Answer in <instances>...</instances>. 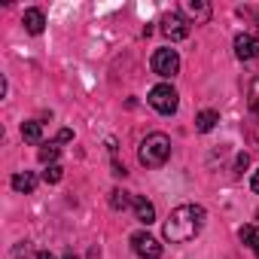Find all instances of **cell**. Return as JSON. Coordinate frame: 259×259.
<instances>
[{"label": "cell", "instance_id": "6da1fadb", "mask_svg": "<svg viewBox=\"0 0 259 259\" xmlns=\"http://www.w3.org/2000/svg\"><path fill=\"white\" fill-rule=\"evenodd\" d=\"M204 220H207V213L201 204H180L171 210V217L165 223V238L171 244H186L204 229Z\"/></svg>", "mask_w": 259, "mask_h": 259}, {"label": "cell", "instance_id": "7a4b0ae2", "mask_svg": "<svg viewBox=\"0 0 259 259\" xmlns=\"http://www.w3.org/2000/svg\"><path fill=\"white\" fill-rule=\"evenodd\" d=\"M138 159L144 168H162L168 159H171V138L162 135V132H153L141 141V150H138Z\"/></svg>", "mask_w": 259, "mask_h": 259}, {"label": "cell", "instance_id": "3957f363", "mask_svg": "<svg viewBox=\"0 0 259 259\" xmlns=\"http://www.w3.org/2000/svg\"><path fill=\"white\" fill-rule=\"evenodd\" d=\"M150 107L156 110V113H162V116H171V113H177V104H180V98H177V92L171 89V85H156V89H150Z\"/></svg>", "mask_w": 259, "mask_h": 259}, {"label": "cell", "instance_id": "277c9868", "mask_svg": "<svg viewBox=\"0 0 259 259\" xmlns=\"http://www.w3.org/2000/svg\"><path fill=\"white\" fill-rule=\"evenodd\" d=\"M153 73H159V76H174L177 70H180V55L174 52V49H156L153 52Z\"/></svg>", "mask_w": 259, "mask_h": 259}, {"label": "cell", "instance_id": "5b68a950", "mask_svg": "<svg viewBox=\"0 0 259 259\" xmlns=\"http://www.w3.org/2000/svg\"><path fill=\"white\" fill-rule=\"evenodd\" d=\"M132 247L141 259H162V244L150 235V232H135L132 235Z\"/></svg>", "mask_w": 259, "mask_h": 259}, {"label": "cell", "instance_id": "8992f818", "mask_svg": "<svg viewBox=\"0 0 259 259\" xmlns=\"http://www.w3.org/2000/svg\"><path fill=\"white\" fill-rule=\"evenodd\" d=\"M162 34H165L171 43L186 40V37H189V22H186L180 13H168V16L162 19Z\"/></svg>", "mask_w": 259, "mask_h": 259}, {"label": "cell", "instance_id": "52a82bcc", "mask_svg": "<svg viewBox=\"0 0 259 259\" xmlns=\"http://www.w3.org/2000/svg\"><path fill=\"white\" fill-rule=\"evenodd\" d=\"M235 55H238L241 61H253V58L259 55V37H253V34H238V37H235Z\"/></svg>", "mask_w": 259, "mask_h": 259}, {"label": "cell", "instance_id": "ba28073f", "mask_svg": "<svg viewBox=\"0 0 259 259\" xmlns=\"http://www.w3.org/2000/svg\"><path fill=\"white\" fill-rule=\"evenodd\" d=\"M183 10H186L189 19H195V25H204V22H210V16H213L210 4H204V0H186Z\"/></svg>", "mask_w": 259, "mask_h": 259}, {"label": "cell", "instance_id": "9c48e42d", "mask_svg": "<svg viewBox=\"0 0 259 259\" xmlns=\"http://www.w3.org/2000/svg\"><path fill=\"white\" fill-rule=\"evenodd\" d=\"M132 204H135V213H138V220H141L144 226L156 223V207H153V201H147L144 195H135V198H132Z\"/></svg>", "mask_w": 259, "mask_h": 259}, {"label": "cell", "instance_id": "30bf717a", "mask_svg": "<svg viewBox=\"0 0 259 259\" xmlns=\"http://www.w3.org/2000/svg\"><path fill=\"white\" fill-rule=\"evenodd\" d=\"M22 25H25V31H28V34H43L46 19H43V13H40V10H25Z\"/></svg>", "mask_w": 259, "mask_h": 259}, {"label": "cell", "instance_id": "8fae6325", "mask_svg": "<svg viewBox=\"0 0 259 259\" xmlns=\"http://www.w3.org/2000/svg\"><path fill=\"white\" fill-rule=\"evenodd\" d=\"M217 122H220V113H217V110H201V113L195 116V132L207 135V132H213Z\"/></svg>", "mask_w": 259, "mask_h": 259}, {"label": "cell", "instance_id": "7c38bea8", "mask_svg": "<svg viewBox=\"0 0 259 259\" xmlns=\"http://www.w3.org/2000/svg\"><path fill=\"white\" fill-rule=\"evenodd\" d=\"M22 138L28 144H43V125L40 122H22Z\"/></svg>", "mask_w": 259, "mask_h": 259}, {"label": "cell", "instance_id": "4fadbf2b", "mask_svg": "<svg viewBox=\"0 0 259 259\" xmlns=\"http://www.w3.org/2000/svg\"><path fill=\"white\" fill-rule=\"evenodd\" d=\"M34 186H37V177H34L31 171L13 177V189H16V192H34Z\"/></svg>", "mask_w": 259, "mask_h": 259}, {"label": "cell", "instance_id": "5bb4252c", "mask_svg": "<svg viewBox=\"0 0 259 259\" xmlns=\"http://www.w3.org/2000/svg\"><path fill=\"white\" fill-rule=\"evenodd\" d=\"M241 241L259 256V226H244V229H241Z\"/></svg>", "mask_w": 259, "mask_h": 259}, {"label": "cell", "instance_id": "9a60e30c", "mask_svg": "<svg viewBox=\"0 0 259 259\" xmlns=\"http://www.w3.org/2000/svg\"><path fill=\"white\" fill-rule=\"evenodd\" d=\"M247 104H250V110L259 116V76H253V79H250V89H247Z\"/></svg>", "mask_w": 259, "mask_h": 259}, {"label": "cell", "instance_id": "2e32d148", "mask_svg": "<svg viewBox=\"0 0 259 259\" xmlns=\"http://www.w3.org/2000/svg\"><path fill=\"white\" fill-rule=\"evenodd\" d=\"M128 204H132L128 192H122V189H113V192H110V207H113V210H125Z\"/></svg>", "mask_w": 259, "mask_h": 259}, {"label": "cell", "instance_id": "e0dca14e", "mask_svg": "<svg viewBox=\"0 0 259 259\" xmlns=\"http://www.w3.org/2000/svg\"><path fill=\"white\" fill-rule=\"evenodd\" d=\"M55 159H58V147H40V162L43 165H55Z\"/></svg>", "mask_w": 259, "mask_h": 259}, {"label": "cell", "instance_id": "ac0fdd59", "mask_svg": "<svg viewBox=\"0 0 259 259\" xmlns=\"http://www.w3.org/2000/svg\"><path fill=\"white\" fill-rule=\"evenodd\" d=\"M43 180H46V183H58V180H61V165H46Z\"/></svg>", "mask_w": 259, "mask_h": 259}, {"label": "cell", "instance_id": "d6986e66", "mask_svg": "<svg viewBox=\"0 0 259 259\" xmlns=\"http://www.w3.org/2000/svg\"><path fill=\"white\" fill-rule=\"evenodd\" d=\"M247 165H250V156H247V153H241V156L235 159V174H244V171H247Z\"/></svg>", "mask_w": 259, "mask_h": 259}, {"label": "cell", "instance_id": "ffe728a7", "mask_svg": "<svg viewBox=\"0 0 259 259\" xmlns=\"http://www.w3.org/2000/svg\"><path fill=\"white\" fill-rule=\"evenodd\" d=\"M67 141H73V132H70V128H61V132H58V144H67Z\"/></svg>", "mask_w": 259, "mask_h": 259}, {"label": "cell", "instance_id": "44dd1931", "mask_svg": "<svg viewBox=\"0 0 259 259\" xmlns=\"http://www.w3.org/2000/svg\"><path fill=\"white\" fill-rule=\"evenodd\" d=\"M28 253H31L28 244H19V247H16V259H22V256H28Z\"/></svg>", "mask_w": 259, "mask_h": 259}, {"label": "cell", "instance_id": "7402d4cb", "mask_svg": "<svg viewBox=\"0 0 259 259\" xmlns=\"http://www.w3.org/2000/svg\"><path fill=\"white\" fill-rule=\"evenodd\" d=\"M250 186H253V192H259V171H253V180H250Z\"/></svg>", "mask_w": 259, "mask_h": 259}, {"label": "cell", "instance_id": "603a6c76", "mask_svg": "<svg viewBox=\"0 0 259 259\" xmlns=\"http://www.w3.org/2000/svg\"><path fill=\"white\" fill-rule=\"evenodd\" d=\"M37 259H55V256H52V253H46V250H43V253H37Z\"/></svg>", "mask_w": 259, "mask_h": 259}, {"label": "cell", "instance_id": "cb8c5ba5", "mask_svg": "<svg viewBox=\"0 0 259 259\" xmlns=\"http://www.w3.org/2000/svg\"><path fill=\"white\" fill-rule=\"evenodd\" d=\"M64 259H76V256H73V253H67V256H64Z\"/></svg>", "mask_w": 259, "mask_h": 259}, {"label": "cell", "instance_id": "d4e9b609", "mask_svg": "<svg viewBox=\"0 0 259 259\" xmlns=\"http://www.w3.org/2000/svg\"><path fill=\"white\" fill-rule=\"evenodd\" d=\"M256 25H259V13H256Z\"/></svg>", "mask_w": 259, "mask_h": 259}]
</instances>
